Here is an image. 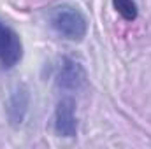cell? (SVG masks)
<instances>
[{"mask_svg": "<svg viewBox=\"0 0 151 149\" xmlns=\"http://www.w3.org/2000/svg\"><path fill=\"white\" fill-rule=\"evenodd\" d=\"M27 109H28V90L25 86H19L16 91H12L11 98H9V107H7V114H9V119L12 121V125L23 123Z\"/></svg>", "mask_w": 151, "mask_h": 149, "instance_id": "5b68a950", "label": "cell"}, {"mask_svg": "<svg viewBox=\"0 0 151 149\" xmlns=\"http://www.w3.org/2000/svg\"><path fill=\"white\" fill-rule=\"evenodd\" d=\"M56 84L60 90L77 91L86 84V74L81 63L72 58H63L58 70H56Z\"/></svg>", "mask_w": 151, "mask_h": 149, "instance_id": "277c9868", "label": "cell"}, {"mask_svg": "<svg viewBox=\"0 0 151 149\" xmlns=\"http://www.w3.org/2000/svg\"><path fill=\"white\" fill-rule=\"evenodd\" d=\"M23 58V42L14 28L0 21V67L4 70L14 69Z\"/></svg>", "mask_w": 151, "mask_h": 149, "instance_id": "7a4b0ae2", "label": "cell"}, {"mask_svg": "<svg viewBox=\"0 0 151 149\" xmlns=\"http://www.w3.org/2000/svg\"><path fill=\"white\" fill-rule=\"evenodd\" d=\"M53 128L58 137L72 139L77 135V117H76V102L67 97L62 98L55 109L53 117Z\"/></svg>", "mask_w": 151, "mask_h": 149, "instance_id": "3957f363", "label": "cell"}, {"mask_svg": "<svg viewBox=\"0 0 151 149\" xmlns=\"http://www.w3.org/2000/svg\"><path fill=\"white\" fill-rule=\"evenodd\" d=\"M113 5L116 12L127 21H134L137 18V5L134 0H113Z\"/></svg>", "mask_w": 151, "mask_h": 149, "instance_id": "8992f818", "label": "cell"}, {"mask_svg": "<svg viewBox=\"0 0 151 149\" xmlns=\"http://www.w3.org/2000/svg\"><path fill=\"white\" fill-rule=\"evenodd\" d=\"M49 23L53 30L67 40L79 42L88 32V21L84 14L72 5H58L49 14Z\"/></svg>", "mask_w": 151, "mask_h": 149, "instance_id": "6da1fadb", "label": "cell"}]
</instances>
